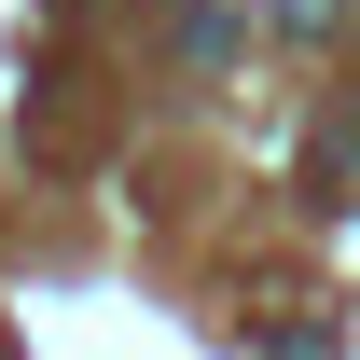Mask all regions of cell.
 <instances>
[{
    "label": "cell",
    "instance_id": "obj_1",
    "mask_svg": "<svg viewBox=\"0 0 360 360\" xmlns=\"http://www.w3.org/2000/svg\"><path fill=\"white\" fill-rule=\"evenodd\" d=\"M277 28H291V42H319V28H347V0H277Z\"/></svg>",
    "mask_w": 360,
    "mask_h": 360
},
{
    "label": "cell",
    "instance_id": "obj_2",
    "mask_svg": "<svg viewBox=\"0 0 360 360\" xmlns=\"http://www.w3.org/2000/svg\"><path fill=\"white\" fill-rule=\"evenodd\" d=\"M264 360H333V333H277V347Z\"/></svg>",
    "mask_w": 360,
    "mask_h": 360
}]
</instances>
